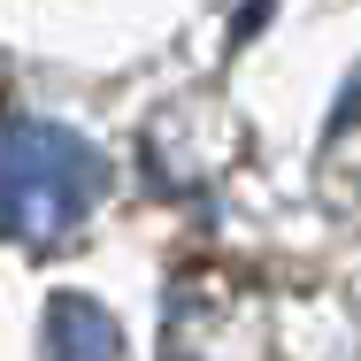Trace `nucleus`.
Instances as JSON below:
<instances>
[{"instance_id":"nucleus-1","label":"nucleus","mask_w":361,"mask_h":361,"mask_svg":"<svg viewBox=\"0 0 361 361\" xmlns=\"http://www.w3.org/2000/svg\"><path fill=\"white\" fill-rule=\"evenodd\" d=\"M92 192V154L62 131H16L0 146V231L8 238H54L70 231Z\"/></svg>"}]
</instances>
